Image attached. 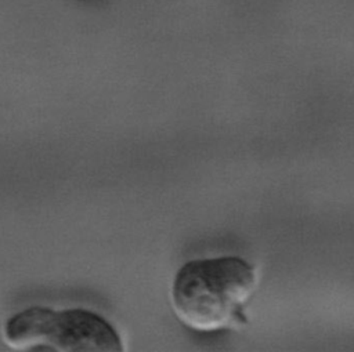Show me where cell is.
Returning <instances> with one entry per match:
<instances>
[{
    "label": "cell",
    "mask_w": 354,
    "mask_h": 352,
    "mask_svg": "<svg viewBox=\"0 0 354 352\" xmlns=\"http://www.w3.org/2000/svg\"><path fill=\"white\" fill-rule=\"evenodd\" d=\"M256 287L254 266L239 257L195 260L177 272L171 304L187 327L212 333L242 320V309Z\"/></svg>",
    "instance_id": "1"
},
{
    "label": "cell",
    "mask_w": 354,
    "mask_h": 352,
    "mask_svg": "<svg viewBox=\"0 0 354 352\" xmlns=\"http://www.w3.org/2000/svg\"><path fill=\"white\" fill-rule=\"evenodd\" d=\"M4 341L17 351H122L116 330L102 317L82 309H25L7 322Z\"/></svg>",
    "instance_id": "2"
}]
</instances>
